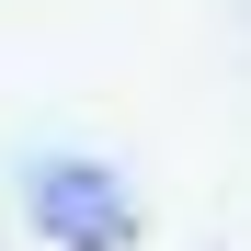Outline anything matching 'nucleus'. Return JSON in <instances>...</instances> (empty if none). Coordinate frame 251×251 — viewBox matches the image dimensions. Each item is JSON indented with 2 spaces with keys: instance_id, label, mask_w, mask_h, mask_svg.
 Returning a JSON list of instances; mask_svg holds the SVG:
<instances>
[{
  "instance_id": "obj_1",
  "label": "nucleus",
  "mask_w": 251,
  "mask_h": 251,
  "mask_svg": "<svg viewBox=\"0 0 251 251\" xmlns=\"http://www.w3.org/2000/svg\"><path fill=\"white\" fill-rule=\"evenodd\" d=\"M34 228L57 251H126L137 240V205H126V183L92 172V160H46V172H34Z\"/></svg>"
}]
</instances>
